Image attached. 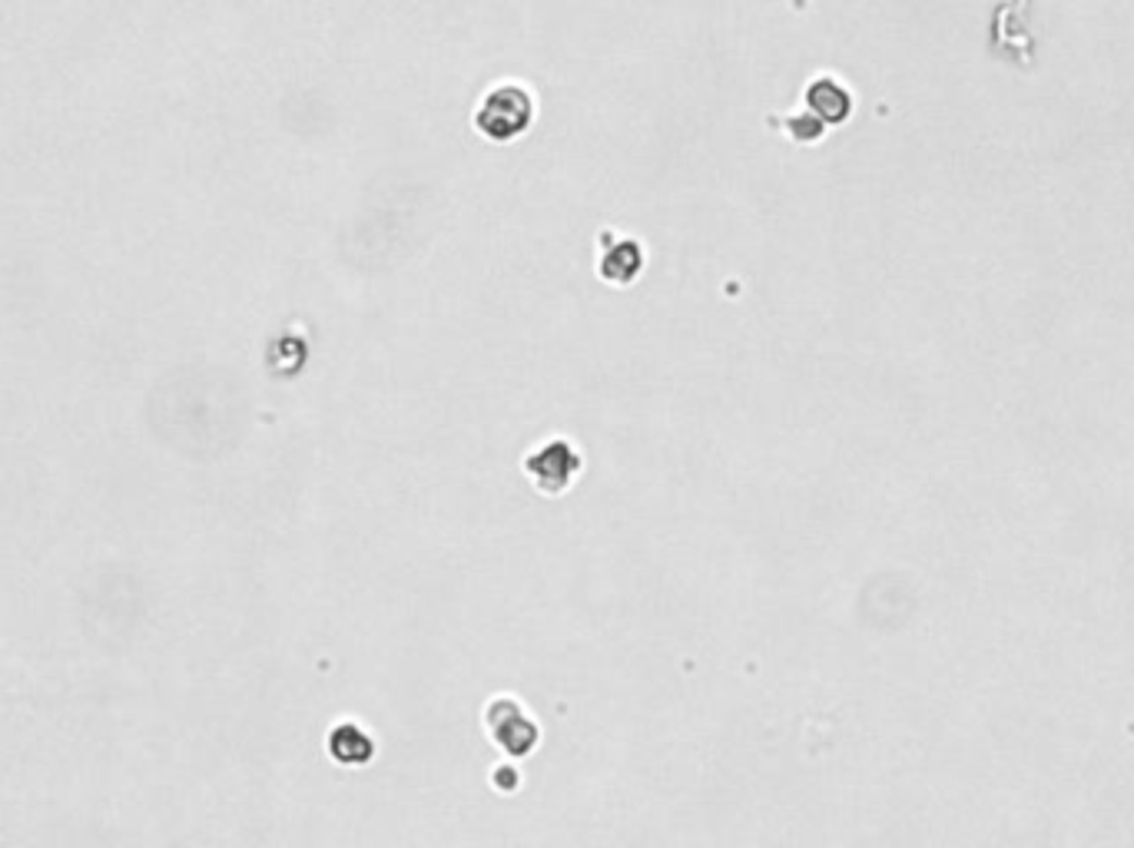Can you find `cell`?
Masks as SVG:
<instances>
[{
    "label": "cell",
    "mask_w": 1134,
    "mask_h": 848,
    "mask_svg": "<svg viewBox=\"0 0 1134 848\" xmlns=\"http://www.w3.org/2000/svg\"><path fill=\"white\" fill-rule=\"evenodd\" d=\"M531 117H534V104L528 90L515 87V83H502V87H495L481 100L474 113V126L484 140L508 143L531 126Z\"/></svg>",
    "instance_id": "obj_1"
},
{
    "label": "cell",
    "mask_w": 1134,
    "mask_h": 848,
    "mask_svg": "<svg viewBox=\"0 0 1134 848\" xmlns=\"http://www.w3.org/2000/svg\"><path fill=\"white\" fill-rule=\"evenodd\" d=\"M581 471V458L571 441H547L524 458V474L541 494H564Z\"/></svg>",
    "instance_id": "obj_2"
},
{
    "label": "cell",
    "mask_w": 1134,
    "mask_h": 848,
    "mask_svg": "<svg viewBox=\"0 0 1134 848\" xmlns=\"http://www.w3.org/2000/svg\"><path fill=\"white\" fill-rule=\"evenodd\" d=\"M329 749H333V755H336L339 762H346V766H352V762L359 766V762H365V759L372 755V739H369L359 726L342 723V726L333 732Z\"/></svg>",
    "instance_id": "obj_4"
},
{
    "label": "cell",
    "mask_w": 1134,
    "mask_h": 848,
    "mask_svg": "<svg viewBox=\"0 0 1134 848\" xmlns=\"http://www.w3.org/2000/svg\"><path fill=\"white\" fill-rule=\"evenodd\" d=\"M601 279L611 286H627L637 279L640 266H643V249L634 239H611L607 232L601 235Z\"/></svg>",
    "instance_id": "obj_3"
}]
</instances>
